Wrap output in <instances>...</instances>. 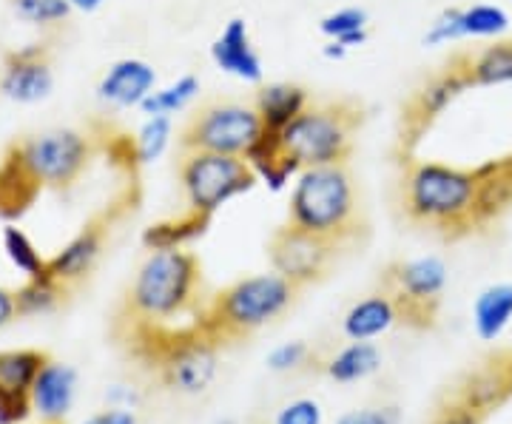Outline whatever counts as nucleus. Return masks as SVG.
I'll return each instance as SVG.
<instances>
[{
    "instance_id": "obj_29",
    "label": "nucleus",
    "mask_w": 512,
    "mask_h": 424,
    "mask_svg": "<svg viewBox=\"0 0 512 424\" xmlns=\"http://www.w3.org/2000/svg\"><path fill=\"white\" fill-rule=\"evenodd\" d=\"M66 291L57 279H52L49 274L37 279H26L15 291V299H18V316H46L52 314L55 308H60V302L66 299Z\"/></svg>"
},
{
    "instance_id": "obj_24",
    "label": "nucleus",
    "mask_w": 512,
    "mask_h": 424,
    "mask_svg": "<svg viewBox=\"0 0 512 424\" xmlns=\"http://www.w3.org/2000/svg\"><path fill=\"white\" fill-rule=\"evenodd\" d=\"M382 370V351L373 342H348L325 362V373L336 385H356Z\"/></svg>"
},
{
    "instance_id": "obj_1",
    "label": "nucleus",
    "mask_w": 512,
    "mask_h": 424,
    "mask_svg": "<svg viewBox=\"0 0 512 424\" xmlns=\"http://www.w3.org/2000/svg\"><path fill=\"white\" fill-rule=\"evenodd\" d=\"M476 174L436 160H404L402 208L407 220L441 234L444 240H461L476 234Z\"/></svg>"
},
{
    "instance_id": "obj_17",
    "label": "nucleus",
    "mask_w": 512,
    "mask_h": 424,
    "mask_svg": "<svg viewBox=\"0 0 512 424\" xmlns=\"http://www.w3.org/2000/svg\"><path fill=\"white\" fill-rule=\"evenodd\" d=\"M211 60L222 74H231L242 83H251L259 86L265 69H262V57L256 52L251 32H248V23L242 18L228 20L222 26V32L217 40L211 43Z\"/></svg>"
},
{
    "instance_id": "obj_31",
    "label": "nucleus",
    "mask_w": 512,
    "mask_h": 424,
    "mask_svg": "<svg viewBox=\"0 0 512 424\" xmlns=\"http://www.w3.org/2000/svg\"><path fill=\"white\" fill-rule=\"evenodd\" d=\"M510 29V15L495 3H473L461 9V32L476 40H498Z\"/></svg>"
},
{
    "instance_id": "obj_19",
    "label": "nucleus",
    "mask_w": 512,
    "mask_h": 424,
    "mask_svg": "<svg viewBox=\"0 0 512 424\" xmlns=\"http://www.w3.org/2000/svg\"><path fill=\"white\" fill-rule=\"evenodd\" d=\"M512 396V353H501L464 376L458 385L456 399L473 407L478 416H490Z\"/></svg>"
},
{
    "instance_id": "obj_20",
    "label": "nucleus",
    "mask_w": 512,
    "mask_h": 424,
    "mask_svg": "<svg viewBox=\"0 0 512 424\" xmlns=\"http://www.w3.org/2000/svg\"><path fill=\"white\" fill-rule=\"evenodd\" d=\"M106 245V225L89 222L83 231H77L63 248H57L49 257V277L57 279L63 288H72L77 282L89 277L103 254Z\"/></svg>"
},
{
    "instance_id": "obj_30",
    "label": "nucleus",
    "mask_w": 512,
    "mask_h": 424,
    "mask_svg": "<svg viewBox=\"0 0 512 424\" xmlns=\"http://www.w3.org/2000/svg\"><path fill=\"white\" fill-rule=\"evenodd\" d=\"M473 83L476 86H504L512 83V40H495L473 52Z\"/></svg>"
},
{
    "instance_id": "obj_7",
    "label": "nucleus",
    "mask_w": 512,
    "mask_h": 424,
    "mask_svg": "<svg viewBox=\"0 0 512 424\" xmlns=\"http://www.w3.org/2000/svg\"><path fill=\"white\" fill-rule=\"evenodd\" d=\"M177 174L188 211H197L202 217H214L222 205L248 194L259 183L254 168L242 157L214 151H183Z\"/></svg>"
},
{
    "instance_id": "obj_37",
    "label": "nucleus",
    "mask_w": 512,
    "mask_h": 424,
    "mask_svg": "<svg viewBox=\"0 0 512 424\" xmlns=\"http://www.w3.org/2000/svg\"><path fill=\"white\" fill-rule=\"evenodd\" d=\"M402 413L396 405H373V407H356L342 413L336 424H399Z\"/></svg>"
},
{
    "instance_id": "obj_22",
    "label": "nucleus",
    "mask_w": 512,
    "mask_h": 424,
    "mask_svg": "<svg viewBox=\"0 0 512 424\" xmlns=\"http://www.w3.org/2000/svg\"><path fill=\"white\" fill-rule=\"evenodd\" d=\"M308 106H311V94L296 83H268L259 86L254 97V109L262 120V129L279 131V134Z\"/></svg>"
},
{
    "instance_id": "obj_35",
    "label": "nucleus",
    "mask_w": 512,
    "mask_h": 424,
    "mask_svg": "<svg viewBox=\"0 0 512 424\" xmlns=\"http://www.w3.org/2000/svg\"><path fill=\"white\" fill-rule=\"evenodd\" d=\"M311 359V348L308 342L302 339H293V342H282L276 345L274 351L265 356V365L271 373H296L299 368H305Z\"/></svg>"
},
{
    "instance_id": "obj_42",
    "label": "nucleus",
    "mask_w": 512,
    "mask_h": 424,
    "mask_svg": "<svg viewBox=\"0 0 512 424\" xmlns=\"http://www.w3.org/2000/svg\"><path fill=\"white\" fill-rule=\"evenodd\" d=\"M348 46L345 43H339V40H328L325 43V49H322V55L328 57V60H345L348 57Z\"/></svg>"
},
{
    "instance_id": "obj_8",
    "label": "nucleus",
    "mask_w": 512,
    "mask_h": 424,
    "mask_svg": "<svg viewBox=\"0 0 512 424\" xmlns=\"http://www.w3.org/2000/svg\"><path fill=\"white\" fill-rule=\"evenodd\" d=\"M467 89H476V83H473V52H458L441 66L439 72L427 77L419 89L410 94V100L404 103L402 123H399V154L404 160L413 157L421 137L433 129V123Z\"/></svg>"
},
{
    "instance_id": "obj_26",
    "label": "nucleus",
    "mask_w": 512,
    "mask_h": 424,
    "mask_svg": "<svg viewBox=\"0 0 512 424\" xmlns=\"http://www.w3.org/2000/svg\"><path fill=\"white\" fill-rule=\"evenodd\" d=\"M202 83L197 74H180L177 80L157 86L154 92L148 94L146 103L140 106L143 117H177L183 111L191 109V103L200 97Z\"/></svg>"
},
{
    "instance_id": "obj_43",
    "label": "nucleus",
    "mask_w": 512,
    "mask_h": 424,
    "mask_svg": "<svg viewBox=\"0 0 512 424\" xmlns=\"http://www.w3.org/2000/svg\"><path fill=\"white\" fill-rule=\"evenodd\" d=\"M103 3L106 0H69V6H72L74 12H83V15H92L97 9H103Z\"/></svg>"
},
{
    "instance_id": "obj_10",
    "label": "nucleus",
    "mask_w": 512,
    "mask_h": 424,
    "mask_svg": "<svg viewBox=\"0 0 512 424\" xmlns=\"http://www.w3.org/2000/svg\"><path fill=\"white\" fill-rule=\"evenodd\" d=\"M447 262L441 257L402 259L387 268L384 291L396 299V308L404 325L410 328H430L439 314L441 296L447 291Z\"/></svg>"
},
{
    "instance_id": "obj_27",
    "label": "nucleus",
    "mask_w": 512,
    "mask_h": 424,
    "mask_svg": "<svg viewBox=\"0 0 512 424\" xmlns=\"http://www.w3.org/2000/svg\"><path fill=\"white\" fill-rule=\"evenodd\" d=\"M0 245H3V254L9 259V265L23 274L26 279H37L49 274V259L37 251V245L29 240V234L18 228V225H3L0 228Z\"/></svg>"
},
{
    "instance_id": "obj_25",
    "label": "nucleus",
    "mask_w": 512,
    "mask_h": 424,
    "mask_svg": "<svg viewBox=\"0 0 512 424\" xmlns=\"http://www.w3.org/2000/svg\"><path fill=\"white\" fill-rule=\"evenodd\" d=\"M211 217H202L197 211H188L171 220L154 222L143 231V245L146 251H174V248H188L194 240H200L208 228Z\"/></svg>"
},
{
    "instance_id": "obj_40",
    "label": "nucleus",
    "mask_w": 512,
    "mask_h": 424,
    "mask_svg": "<svg viewBox=\"0 0 512 424\" xmlns=\"http://www.w3.org/2000/svg\"><path fill=\"white\" fill-rule=\"evenodd\" d=\"M94 422L97 424H140V419H137V410H131V407H106V410H100V413L94 416Z\"/></svg>"
},
{
    "instance_id": "obj_38",
    "label": "nucleus",
    "mask_w": 512,
    "mask_h": 424,
    "mask_svg": "<svg viewBox=\"0 0 512 424\" xmlns=\"http://www.w3.org/2000/svg\"><path fill=\"white\" fill-rule=\"evenodd\" d=\"M433 424H484V416H478L473 407H467L453 396L447 405H441Z\"/></svg>"
},
{
    "instance_id": "obj_14",
    "label": "nucleus",
    "mask_w": 512,
    "mask_h": 424,
    "mask_svg": "<svg viewBox=\"0 0 512 424\" xmlns=\"http://www.w3.org/2000/svg\"><path fill=\"white\" fill-rule=\"evenodd\" d=\"M46 359V353L26 348L0 351V424H26L32 419L29 390Z\"/></svg>"
},
{
    "instance_id": "obj_16",
    "label": "nucleus",
    "mask_w": 512,
    "mask_h": 424,
    "mask_svg": "<svg viewBox=\"0 0 512 424\" xmlns=\"http://www.w3.org/2000/svg\"><path fill=\"white\" fill-rule=\"evenodd\" d=\"M157 86L160 77L148 60L120 57L97 80V100L109 109H140Z\"/></svg>"
},
{
    "instance_id": "obj_12",
    "label": "nucleus",
    "mask_w": 512,
    "mask_h": 424,
    "mask_svg": "<svg viewBox=\"0 0 512 424\" xmlns=\"http://www.w3.org/2000/svg\"><path fill=\"white\" fill-rule=\"evenodd\" d=\"M336 251H339L336 242L308 234L302 228H293L288 222L285 228H276V234L271 237L268 259H271V271L293 282L296 288H302V285L319 282L328 274Z\"/></svg>"
},
{
    "instance_id": "obj_36",
    "label": "nucleus",
    "mask_w": 512,
    "mask_h": 424,
    "mask_svg": "<svg viewBox=\"0 0 512 424\" xmlns=\"http://www.w3.org/2000/svg\"><path fill=\"white\" fill-rule=\"evenodd\" d=\"M274 424H325V407L313 396H299L276 410Z\"/></svg>"
},
{
    "instance_id": "obj_41",
    "label": "nucleus",
    "mask_w": 512,
    "mask_h": 424,
    "mask_svg": "<svg viewBox=\"0 0 512 424\" xmlns=\"http://www.w3.org/2000/svg\"><path fill=\"white\" fill-rule=\"evenodd\" d=\"M15 319H18V299H15V291H9V288L0 285V331L6 325H12Z\"/></svg>"
},
{
    "instance_id": "obj_39",
    "label": "nucleus",
    "mask_w": 512,
    "mask_h": 424,
    "mask_svg": "<svg viewBox=\"0 0 512 424\" xmlns=\"http://www.w3.org/2000/svg\"><path fill=\"white\" fill-rule=\"evenodd\" d=\"M103 402H106V407H131V410H137L143 405V393L131 382H114L103 393Z\"/></svg>"
},
{
    "instance_id": "obj_44",
    "label": "nucleus",
    "mask_w": 512,
    "mask_h": 424,
    "mask_svg": "<svg viewBox=\"0 0 512 424\" xmlns=\"http://www.w3.org/2000/svg\"><path fill=\"white\" fill-rule=\"evenodd\" d=\"M83 424H97V422H94V416H92V419H89V422H83Z\"/></svg>"
},
{
    "instance_id": "obj_32",
    "label": "nucleus",
    "mask_w": 512,
    "mask_h": 424,
    "mask_svg": "<svg viewBox=\"0 0 512 424\" xmlns=\"http://www.w3.org/2000/svg\"><path fill=\"white\" fill-rule=\"evenodd\" d=\"M319 32L328 40H339L348 49H356V46L367 43V12L359 6L336 9L319 20Z\"/></svg>"
},
{
    "instance_id": "obj_2",
    "label": "nucleus",
    "mask_w": 512,
    "mask_h": 424,
    "mask_svg": "<svg viewBox=\"0 0 512 424\" xmlns=\"http://www.w3.org/2000/svg\"><path fill=\"white\" fill-rule=\"evenodd\" d=\"M200 262L191 251H148L128 288L134 331H177L171 322L200 308Z\"/></svg>"
},
{
    "instance_id": "obj_5",
    "label": "nucleus",
    "mask_w": 512,
    "mask_h": 424,
    "mask_svg": "<svg viewBox=\"0 0 512 424\" xmlns=\"http://www.w3.org/2000/svg\"><path fill=\"white\" fill-rule=\"evenodd\" d=\"M148 359L160 370L165 388L180 396H202L220 370V342L200 322L183 331H134Z\"/></svg>"
},
{
    "instance_id": "obj_13",
    "label": "nucleus",
    "mask_w": 512,
    "mask_h": 424,
    "mask_svg": "<svg viewBox=\"0 0 512 424\" xmlns=\"http://www.w3.org/2000/svg\"><path fill=\"white\" fill-rule=\"evenodd\" d=\"M52 89H55V72L43 46H29L6 57L0 69V97L20 106H35L43 103Z\"/></svg>"
},
{
    "instance_id": "obj_23",
    "label": "nucleus",
    "mask_w": 512,
    "mask_h": 424,
    "mask_svg": "<svg viewBox=\"0 0 512 424\" xmlns=\"http://www.w3.org/2000/svg\"><path fill=\"white\" fill-rule=\"evenodd\" d=\"M512 325V282H495L473 299V331L481 342H495Z\"/></svg>"
},
{
    "instance_id": "obj_28",
    "label": "nucleus",
    "mask_w": 512,
    "mask_h": 424,
    "mask_svg": "<svg viewBox=\"0 0 512 424\" xmlns=\"http://www.w3.org/2000/svg\"><path fill=\"white\" fill-rule=\"evenodd\" d=\"M171 143H174V120L171 117H146L131 140L134 166H151V163L163 160Z\"/></svg>"
},
{
    "instance_id": "obj_11",
    "label": "nucleus",
    "mask_w": 512,
    "mask_h": 424,
    "mask_svg": "<svg viewBox=\"0 0 512 424\" xmlns=\"http://www.w3.org/2000/svg\"><path fill=\"white\" fill-rule=\"evenodd\" d=\"M259 134H262V120L254 106L222 100V103H208L185 123L180 148L242 157Z\"/></svg>"
},
{
    "instance_id": "obj_33",
    "label": "nucleus",
    "mask_w": 512,
    "mask_h": 424,
    "mask_svg": "<svg viewBox=\"0 0 512 424\" xmlns=\"http://www.w3.org/2000/svg\"><path fill=\"white\" fill-rule=\"evenodd\" d=\"M12 12L32 26H57L69 18V0H12Z\"/></svg>"
},
{
    "instance_id": "obj_34",
    "label": "nucleus",
    "mask_w": 512,
    "mask_h": 424,
    "mask_svg": "<svg viewBox=\"0 0 512 424\" xmlns=\"http://www.w3.org/2000/svg\"><path fill=\"white\" fill-rule=\"evenodd\" d=\"M458 40H464V32H461V9L458 6L441 9L439 15L433 18V23L427 26L424 37H421V43L427 49H439V46H447V43H458Z\"/></svg>"
},
{
    "instance_id": "obj_15",
    "label": "nucleus",
    "mask_w": 512,
    "mask_h": 424,
    "mask_svg": "<svg viewBox=\"0 0 512 424\" xmlns=\"http://www.w3.org/2000/svg\"><path fill=\"white\" fill-rule=\"evenodd\" d=\"M77 388H80V376L72 365L46 359L29 390L32 416L40 424H63L77 402Z\"/></svg>"
},
{
    "instance_id": "obj_3",
    "label": "nucleus",
    "mask_w": 512,
    "mask_h": 424,
    "mask_svg": "<svg viewBox=\"0 0 512 424\" xmlns=\"http://www.w3.org/2000/svg\"><path fill=\"white\" fill-rule=\"evenodd\" d=\"M288 222L336 245L353 240L359 234V194L348 163L302 168L291 185Z\"/></svg>"
},
{
    "instance_id": "obj_6",
    "label": "nucleus",
    "mask_w": 512,
    "mask_h": 424,
    "mask_svg": "<svg viewBox=\"0 0 512 424\" xmlns=\"http://www.w3.org/2000/svg\"><path fill=\"white\" fill-rule=\"evenodd\" d=\"M359 126L362 114L348 103L308 106L282 131V146L302 168L348 163Z\"/></svg>"
},
{
    "instance_id": "obj_21",
    "label": "nucleus",
    "mask_w": 512,
    "mask_h": 424,
    "mask_svg": "<svg viewBox=\"0 0 512 424\" xmlns=\"http://www.w3.org/2000/svg\"><path fill=\"white\" fill-rule=\"evenodd\" d=\"M399 322L402 316L396 308V299L387 291H379V294L362 296L350 305L342 316V333L350 342H376L384 333L393 331Z\"/></svg>"
},
{
    "instance_id": "obj_18",
    "label": "nucleus",
    "mask_w": 512,
    "mask_h": 424,
    "mask_svg": "<svg viewBox=\"0 0 512 424\" xmlns=\"http://www.w3.org/2000/svg\"><path fill=\"white\" fill-rule=\"evenodd\" d=\"M476 174V211L473 225L478 231H487L490 225L512 211V151L504 157L487 160L473 168Z\"/></svg>"
},
{
    "instance_id": "obj_4",
    "label": "nucleus",
    "mask_w": 512,
    "mask_h": 424,
    "mask_svg": "<svg viewBox=\"0 0 512 424\" xmlns=\"http://www.w3.org/2000/svg\"><path fill=\"white\" fill-rule=\"evenodd\" d=\"M296 285L276 271L237 279L222 288L200 314V328L220 345L262 331L285 314L296 299Z\"/></svg>"
},
{
    "instance_id": "obj_9",
    "label": "nucleus",
    "mask_w": 512,
    "mask_h": 424,
    "mask_svg": "<svg viewBox=\"0 0 512 424\" xmlns=\"http://www.w3.org/2000/svg\"><path fill=\"white\" fill-rule=\"evenodd\" d=\"M92 157V143L74 129H52L35 134L12 148L15 166L37 188H66L72 185Z\"/></svg>"
}]
</instances>
